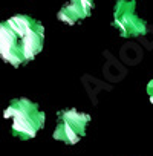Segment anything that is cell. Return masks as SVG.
Returning a JSON list of instances; mask_svg holds the SVG:
<instances>
[{"mask_svg": "<svg viewBox=\"0 0 153 156\" xmlns=\"http://www.w3.org/2000/svg\"><path fill=\"white\" fill-rule=\"evenodd\" d=\"M3 118L12 119V135L22 141L31 139L37 135L40 129L44 126L46 115L38 109V106L28 98L12 100L6 110L3 112Z\"/></svg>", "mask_w": 153, "mask_h": 156, "instance_id": "6da1fadb", "label": "cell"}, {"mask_svg": "<svg viewBox=\"0 0 153 156\" xmlns=\"http://www.w3.org/2000/svg\"><path fill=\"white\" fill-rule=\"evenodd\" d=\"M6 22L20 37L26 63L34 60L41 52L43 44H44V28H43V25L38 20H35L29 16H25V14L14 16V17L8 19Z\"/></svg>", "mask_w": 153, "mask_h": 156, "instance_id": "7a4b0ae2", "label": "cell"}, {"mask_svg": "<svg viewBox=\"0 0 153 156\" xmlns=\"http://www.w3.org/2000/svg\"><path fill=\"white\" fill-rule=\"evenodd\" d=\"M91 116L75 109H64L58 112V122L54 130V139L73 145L86 133V126Z\"/></svg>", "mask_w": 153, "mask_h": 156, "instance_id": "3957f363", "label": "cell"}, {"mask_svg": "<svg viewBox=\"0 0 153 156\" xmlns=\"http://www.w3.org/2000/svg\"><path fill=\"white\" fill-rule=\"evenodd\" d=\"M135 0H116L113 8V26L124 38L139 37L147 32V23L136 16Z\"/></svg>", "mask_w": 153, "mask_h": 156, "instance_id": "277c9868", "label": "cell"}, {"mask_svg": "<svg viewBox=\"0 0 153 156\" xmlns=\"http://www.w3.org/2000/svg\"><path fill=\"white\" fill-rule=\"evenodd\" d=\"M0 57L5 63H9L14 67L26 63L22 41L17 32L8 25V22L0 23Z\"/></svg>", "mask_w": 153, "mask_h": 156, "instance_id": "5b68a950", "label": "cell"}, {"mask_svg": "<svg viewBox=\"0 0 153 156\" xmlns=\"http://www.w3.org/2000/svg\"><path fill=\"white\" fill-rule=\"evenodd\" d=\"M58 20L60 22H64V23H67V25H75L78 20H83L81 19V16H80V12L76 11V8H73L70 3H67V5H64L61 9H60V12H58Z\"/></svg>", "mask_w": 153, "mask_h": 156, "instance_id": "8992f818", "label": "cell"}, {"mask_svg": "<svg viewBox=\"0 0 153 156\" xmlns=\"http://www.w3.org/2000/svg\"><path fill=\"white\" fill-rule=\"evenodd\" d=\"M69 3L73 8H76V11L81 16V19L89 17L92 9H94V0H69Z\"/></svg>", "mask_w": 153, "mask_h": 156, "instance_id": "52a82bcc", "label": "cell"}, {"mask_svg": "<svg viewBox=\"0 0 153 156\" xmlns=\"http://www.w3.org/2000/svg\"><path fill=\"white\" fill-rule=\"evenodd\" d=\"M147 94L150 97V103L153 104V80L148 81V84H147Z\"/></svg>", "mask_w": 153, "mask_h": 156, "instance_id": "ba28073f", "label": "cell"}]
</instances>
